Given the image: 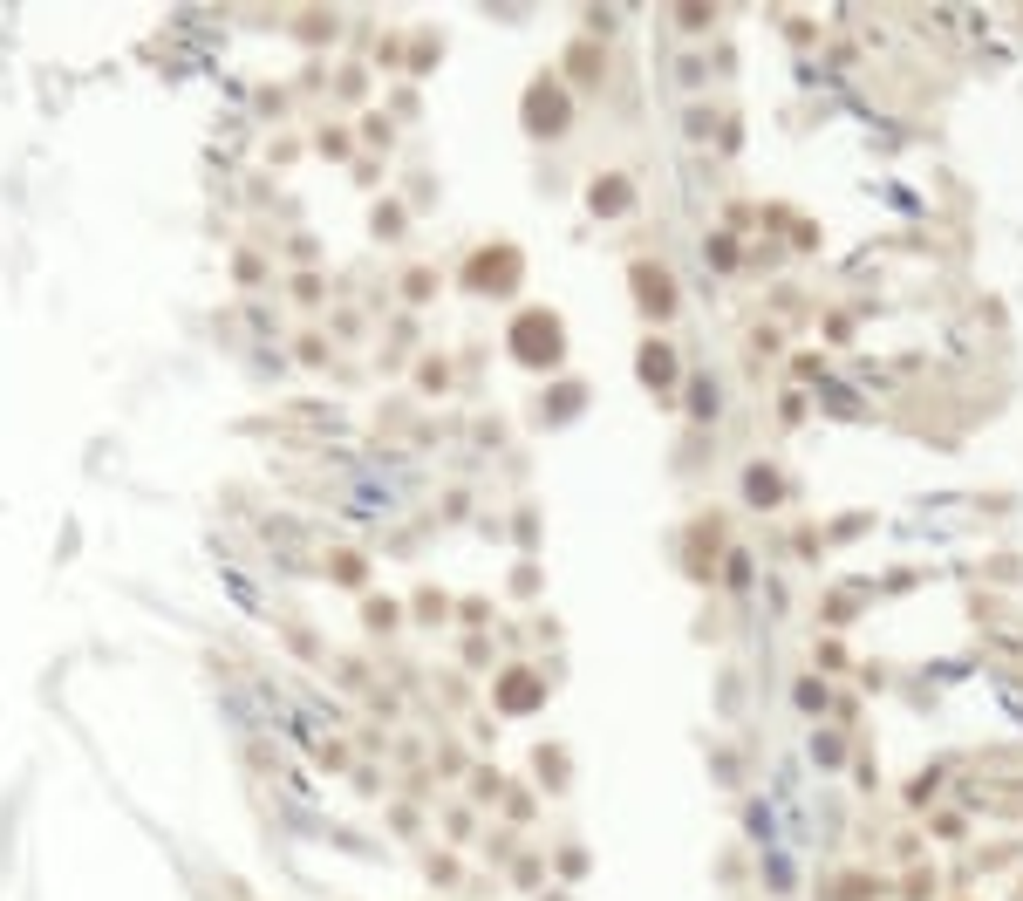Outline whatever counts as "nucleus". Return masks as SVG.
Masks as SVG:
<instances>
[{"label": "nucleus", "mask_w": 1023, "mask_h": 901, "mask_svg": "<svg viewBox=\"0 0 1023 901\" xmlns=\"http://www.w3.org/2000/svg\"><path fill=\"white\" fill-rule=\"evenodd\" d=\"M553 349H560L553 314H526V321H519V355H526V362H539V355H553Z\"/></svg>", "instance_id": "obj_1"}]
</instances>
